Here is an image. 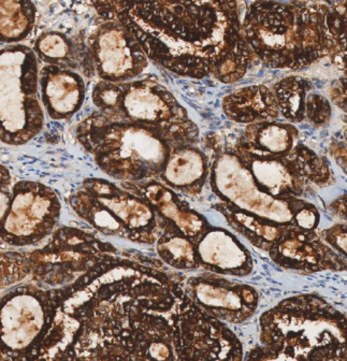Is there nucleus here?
I'll return each instance as SVG.
<instances>
[{"instance_id":"14","label":"nucleus","mask_w":347,"mask_h":361,"mask_svg":"<svg viewBox=\"0 0 347 361\" xmlns=\"http://www.w3.org/2000/svg\"><path fill=\"white\" fill-rule=\"evenodd\" d=\"M183 287L198 307L226 324L245 323L260 305V296L254 287L212 272L190 276Z\"/></svg>"},{"instance_id":"32","label":"nucleus","mask_w":347,"mask_h":361,"mask_svg":"<svg viewBox=\"0 0 347 361\" xmlns=\"http://www.w3.org/2000/svg\"><path fill=\"white\" fill-rule=\"evenodd\" d=\"M329 153L347 176V125L343 128L341 139L334 138L330 142Z\"/></svg>"},{"instance_id":"11","label":"nucleus","mask_w":347,"mask_h":361,"mask_svg":"<svg viewBox=\"0 0 347 361\" xmlns=\"http://www.w3.org/2000/svg\"><path fill=\"white\" fill-rule=\"evenodd\" d=\"M61 201L52 188L35 180H20L11 190L9 208L1 216V241L23 247L54 233Z\"/></svg>"},{"instance_id":"23","label":"nucleus","mask_w":347,"mask_h":361,"mask_svg":"<svg viewBox=\"0 0 347 361\" xmlns=\"http://www.w3.org/2000/svg\"><path fill=\"white\" fill-rule=\"evenodd\" d=\"M214 208L223 214L231 228L260 251L269 253L291 225H282L221 201Z\"/></svg>"},{"instance_id":"18","label":"nucleus","mask_w":347,"mask_h":361,"mask_svg":"<svg viewBox=\"0 0 347 361\" xmlns=\"http://www.w3.org/2000/svg\"><path fill=\"white\" fill-rule=\"evenodd\" d=\"M230 149L245 164L258 186L275 198H300L309 188L291 154L286 157L268 158L252 155L233 147Z\"/></svg>"},{"instance_id":"2","label":"nucleus","mask_w":347,"mask_h":361,"mask_svg":"<svg viewBox=\"0 0 347 361\" xmlns=\"http://www.w3.org/2000/svg\"><path fill=\"white\" fill-rule=\"evenodd\" d=\"M260 342L248 359L347 360V317L318 295L299 293L262 313Z\"/></svg>"},{"instance_id":"13","label":"nucleus","mask_w":347,"mask_h":361,"mask_svg":"<svg viewBox=\"0 0 347 361\" xmlns=\"http://www.w3.org/2000/svg\"><path fill=\"white\" fill-rule=\"evenodd\" d=\"M92 69L102 81H133L147 69L150 59L140 43L118 20H106L88 39Z\"/></svg>"},{"instance_id":"12","label":"nucleus","mask_w":347,"mask_h":361,"mask_svg":"<svg viewBox=\"0 0 347 361\" xmlns=\"http://www.w3.org/2000/svg\"><path fill=\"white\" fill-rule=\"evenodd\" d=\"M184 360H242L243 348L235 332L196 305L185 293L180 307Z\"/></svg>"},{"instance_id":"8","label":"nucleus","mask_w":347,"mask_h":361,"mask_svg":"<svg viewBox=\"0 0 347 361\" xmlns=\"http://www.w3.org/2000/svg\"><path fill=\"white\" fill-rule=\"evenodd\" d=\"M92 99L96 112L108 120L174 130H198L186 109L155 80H133L125 83L100 81L92 90Z\"/></svg>"},{"instance_id":"26","label":"nucleus","mask_w":347,"mask_h":361,"mask_svg":"<svg viewBox=\"0 0 347 361\" xmlns=\"http://www.w3.org/2000/svg\"><path fill=\"white\" fill-rule=\"evenodd\" d=\"M312 86L298 75L285 78L272 86L281 116L291 124L305 121L307 98Z\"/></svg>"},{"instance_id":"16","label":"nucleus","mask_w":347,"mask_h":361,"mask_svg":"<svg viewBox=\"0 0 347 361\" xmlns=\"http://www.w3.org/2000/svg\"><path fill=\"white\" fill-rule=\"evenodd\" d=\"M128 188L153 209L160 231L182 233L197 243L211 227L207 219L194 210L188 201L156 178L129 183Z\"/></svg>"},{"instance_id":"19","label":"nucleus","mask_w":347,"mask_h":361,"mask_svg":"<svg viewBox=\"0 0 347 361\" xmlns=\"http://www.w3.org/2000/svg\"><path fill=\"white\" fill-rule=\"evenodd\" d=\"M39 84L41 100L52 120H68L83 106L85 83L75 71L44 66L40 71Z\"/></svg>"},{"instance_id":"15","label":"nucleus","mask_w":347,"mask_h":361,"mask_svg":"<svg viewBox=\"0 0 347 361\" xmlns=\"http://www.w3.org/2000/svg\"><path fill=\"white\" fill-rule=\"evenodd\" d=\"M268 254L277 266L299 274L347 271L346 258L328 245L319 233L295 226H289Z\"/></svg>"},{"instance_id":"33","label":"nucleus","mask_w":347,"mask_h":361,"mask_svg":"<svg viewBox=\"0 0 347 361\" xmlns=\"http://www.w3.org/2000/svg\"><path fill=\"white\" fill-rule=\"evenodd\" d=\"M328 93L332 104L343 112L347 113V78H340L332 82Z\"/></svg>"},{"instance_id":"6","label":"nucleus","mask_w":347,"mask_h":361,"mask_svg":"<svg viewBox=\"0 0 347 361\" xmlns=\"http://www.w3.org/2000/svg\"><path fill=\"white\" fill-rule=\"evenodd\" d=\"M73 210L108 237L156 243L160 229L153 209L141 197L104 178H87L69 198Z\"/></svg>"},{"instance_id":"3","label":"nucleus","mask_w":347,"mask_h":361,"mask_svg":"<svg viewBox=\"0 0 347 361\" xmlns=\"http://www.w3.org/2000/svg\"><path fill=\"white\" fill-rule=\"evenodd\" d=\"M329 3L255 1L242 32L256 59L273 69H303L329 56Z\"/></svg>"},{"instance_id":"30","label":"nucleus","mask_w":347,"mask_h":361,"mask_svg":"<svg viewBox=\"0 0 347 361\" xmlns=\"http://www.w3.org/2000/svg\"><path fill=\"white\" fill-rule=\"evenodd\" d=\"M331 104L325 96L309 93L305 106V121L316 127L325 126L331 120Z\"/></svg>"},{"instance_id":"28","label":"nucleus","mask_w":347,"mask_h":361,"mask_svg":"<svg viewBox=\"0 0 347 361\" xmlns=\"http://www.w3.org/2000/svg\"><path fill=\"white\" fill-rule=\"evenodd\" d=\"M291 154L308 186L327 188L336 182L334 171L327 158L318 155L309 147L300 143L293 147Z\"/></svg>"},{"instance_id":"22","label":"nucleus","mask_w":347,"mask_h":361,"mask_svg":"<svg viewBox=\"0 0 347 361\" xmlns=\"http://www.w3.org/2000/svg\"><path fill=\"white\" fill-rule=\"evenodd\" d=\"M221 106L226 116L238 124L272 122L281 118L272 88L262 84L233 90L224 98Z\"/></svg>"},{"instance_id":"25","label":"nucleus","mask_w":347,"mask_h":361,"mask_svg":"<svg viewBox=\"0 0 347 361\" xmlns=\"http://www.w3.org/2000/svg\"><path fill=\"white\" fill-rule=\"evenodd\" d=\"M37 8L32 1L3 0L0 3V40L1 43H18L34 32Z\"/></svg>"},{"instance_id":"24","label":"nucleus","mask_w":347,"mask_h":361,"mask_svg":"<svg viewBox=\"0 0 347 361\" xmlns=\"http://www.w3.org/2000/svg\"><path fill=\"white\" fill-rule=\"evenodd\" d=\"M35 53L47 65L75 71L78 68L92 69L88 49H80L69 37L59 32L40 35L34 47Z\"/></svg>"},{"instance_id":"34","label":"nucleus","mask_w":347,"mask_h":361,"mask_svg":"<svg viewBox=\"0 0 347 361\" xmlns=\"http://www.w3.org/2000/svg\"><path fill=\"white\" fill-rule=\"evenodd\" d=\"M332 214L347 224V195H342L329 206Z\"/></svg>"},{"instance_id":"21","label":"nucleus","mask_w":347,"mask_h":361,"mask_svg":"<svg viewBox=\"0 0 347 361\" xmlns=\"http://www.w3.org/2000/svg\"><path fill=\"white\" fill-rule=\"evenodd\" d=\"M299 131L288 122L256 123L246 125L243 135L235 145V149L260 157H286L298 145Z\"/></svg>"},{"instance_id":"7","label":"nucleus","mask_w":347,"mask_h":361,"mask_svg":"<svg viewBox=\"0 0 347 361\" xmlns=\"http://www.w3.org/2000/svg\"><path fill=\"white\" fill-rule=\"evenodd\" d=\"M1 142L25 145L42 130L44 113L39 99L38 57L13 44L1 50Z\"/></svg>"},{"instance_id":"36","label":"nucleus","mask_w":347,"mask_h":361,"mask_svg":"<svg viewBox=\"0 0 347 361\" xmlns=\"http://www.w3.org/2000/svg\"><path fill=\"white\" fill-rule=\"evenodd\" d=\"M346 317H347V314H346Z\"/></svg>"},{"instance_id":"1","label":"nucleus","mask_w":347,"mask_h":361,"mask_svg":"<svg viewBox=\"0 0 347 361\" xmlns=\"http://www.w3.org/2000/svg\"><path fill=\"white\" fill-rule=\"evenodd\" d=\"M106 20H118L150 61L181 77L233 83L256 59L242 32L235 1H98Z\"/></svg>"},{"instance_id":"10","label":"nucleus","mask_w":347,"mask_h":361,"mask_svg":"<svg viewBox=\"0 0 347 361\" xmlns=\"http://www.w3.org/2000/svg\"><path fill=\"white\" fill-rule=\"evenodd\" d=\"M210 184L223 202L282 225L293 219L305 199L275 198L256 183L245 164L233 149L219 152L211 164Z\"/></svg>"},{"instance_id":"31","label":"nucleus","mask_w":347,"mask_h":361,"mask_svg":"<svg viewBox=\"0 0 347 361\" xmlns=\"http://www.w3.org/2000/svg\"><path fill=\"white\" fill-rule=\"evenodd\" d=\"M319 235L336 253L347 259V224H336Z\"/></svg>"},{"instance_id":"4","label":"nucleus","mask_w":347,"mask_h":361,"mask_svg":"<svg viewBox=\"0 0 347 361\" xmlns=\"http://www.w3.org/2000/svg\"><path fill=\"white\" fill-rule=\"evenodd\" d=\"M78 141L110 178L140 183L159 178L172 151L196 145L199 130H174L108 120L94 112L77 127Z\"/></svg>"},{"instance_id":"29","label":"nucleus","mask_w":347,"mask_h":361,"mask_svg":"<svg viewBox=\"0 0 347 361\" xmlns=\"http://www.w3.org/2000/svg\"><path fill=\"white\" fill-rule=\"evenodd\" d=\"M32 274L28 253L3 252L1 253V287L20 282Z\"/></svg>"},{"instance_id":"17","label":"nucleus","mask_w":347,"mask_h":361,"mask_svg":"<svg viewBox=\"0 0 347 361\" xmlns=\"http://www.w3.org/2000/svg\"><path fill=\"white\" fill-rule=\"evenodd\" d=\"M200 268L219 276H250L254 260L248 248L236 235L221 227L211 226L196 243Z\"/></svg>"},{"instance_id":"9","label":"nucleus","mask_w":347,"mask_h":361,"mask_svg":"<svg viewBox=\"0 0 347 361\" xmlns=\"http://www.w3.org/2000/svg\"><path fill=\"white\" fill-rule=\"evenodd\" d=\"M65 298L63 289L20 285L1 299V360H36Z\"/></svg>"},{"instance_id":"35","label":"nucleus","mask_w":347,"mask_h":361,"mask_svg":"<svg viewBox=\"0 0 347 361\" xmlns=\"http://www.w3.org/2000/svg\"><path fill=\"white\" fill-rule=\"evenodd\" d=\"M1 190H8L10 183H11V176L5 166H1Z\"/></svg>"},{"instance_id":"27","label":"nucleus","mask_w":347,"mask_h":361,"mask_svg":"<svg viewBox=\"0 0 347 361\" xmlns=\"http://www.w3.org/2000/svg\"><path fill=\"white\" fill-rule=\"evenodd\" d=\"M158 257L164 264L181 271L200 268L196 243L182 233L160 231L156 241Z\"/></svg>"},{"instance_id":"20","label":"nucleus","mask_w":347,"mask_h":361,"mask_svg":"<svg viewBox=\"0 0 347 361\" xmlns=\"http://www.w3.org/2000/svg\"><path fill=\"white\" fill-rule=\"evenodd\" d=\"M210 173L207 156L195 145H188L172 151L159 178L176 192L196 197L202 192Z\"/></svg>"},{"instance_id":"5","label":"nucleus","mask_w":347,"mask_h":361,"mask_svg":"<svg viewBox=\"0 0 347 361\" xmlns=\"http://www.w3.org/2000/svg\"><path fill=\"white\" fill-rule=\"evenodd\" d=\"M32 282L63 289L65 297L102 274L122 257L110 243L75 227H61L43 247L30 252Z\"/></svg>"}]
</instances>
